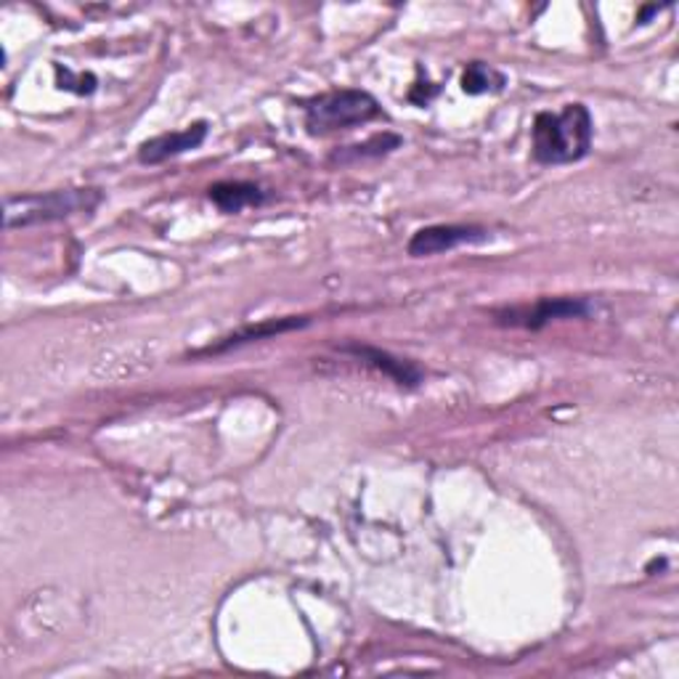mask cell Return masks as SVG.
Here are the masks:
<instances>
[{
    "mask_svg": "<svg viewBox=\"0 0 679 679\" xmlns=\"http://www.w3.org/2000/svg\"><path fill=\"white\" fill-rule=\"evenodd\" d=\"M505 74L496 72L494 67L483 65V61H473L468 65L462 74V91L470 93V96H481V93H496L505 88Z\"/></svg>",
    "mask_w": 679,
    "mask_h": 679,
    "instance_id": "obj_9",
    "label": "cell"
},
{
    "mask_svg": "<svg viewBox=\"0 0 679 679\" xmlns=\"http://www.w3.org/2000/svg\"><path fill=\"white\" fill-rule=\"evenodd\" d=\"M212 205L221 212H242L244 207H255L266 199L261 186L244 184V181H223V184L210 186Z\"/></svg>",
    "mask_w": 679,
    "mask_h": 679,
    "instance_id": "obj_7",
    "label": "cell"
},
{
    "mask_svg": "<svg viewBox=\"0 0 679 679\" xmlns=\"http://www.w3.org/2000/svg\"><path fill=\"white\" fill-rule=\"evenodd\" d=\"M592 306L584 298H542L537 306L528 311H507L499 313L502 324H520L526 330H542L550 322H561V319H578L587 317Z\"/></svg>",
    "mask_w": 679,
    "mask_h": 679,
    "instance_id": "obj_5",
    "label": "cell"
},
{
    "mask_svg": "<svg viewBox=\"0 0 679 679\" xmlns=\"http://www.w3.org/2000/svg\"><path fill=\"white\" fill-rule=\"evenodd\" d=\"M375 117H380V104L375 102L372 93L356 91V88L324 93L306 104V128L311 136L364 125Z\"/></svg>",
    "mask_w": 679,
    "mask_h": 679,
    "instance_id": "obj_3",
    "label": "cell"
},
{
    "mask_svg": "<svg viewBox=\"0 0 679 679\" xmlns=\"http://www.w3.org/2000/svg\"><path fill=\"white\" fill-rule=\"evenodd\" d=\"M401 147V136H393V134H382V136H375L369 138L367 143H358V147H348L343 154H337V160H345V157H354V160H358V157H380L385 152H393V149Z\"/></svg>",
    "mask_w": 679,
    "mask_h": 679,
    "instance_id": "obj_11",
    "label": "cell"
},
{
    "mask_svg": "<svg viewBox=\"0 0 679 679\" xmlns=\"http://www.w3.org/2000/svg\"><path fill=\"white\" fill-rule=\"evenodd\" d=\"M592 115L584 104H565L563 112H542L533 119V160L542 165H568L592 147Z\"/></svg>",
    "mask_w": 679,
    "mask_h": 679,
    "instance_id": "obj_1",
    "label": "cell"
},
{
    "mask_svg": "<svg viewBox=\"0 0 679 679\" xmlns=\"http://www.w3.org/2000/svg\"><path fill=\"white\" fill-rule=\"evenodd\" d=\"M205 138H207V123H194L184 130H175V134H162L157 138H149V141L141 143V149H138V160H141L143 165H160V162L173 160V157L203 147Z\"/></svg>",
    "mask_w": 679,
    "mask_h": 679,
    "instance_id": "obj_6",
    "label": "cell"
},
{
    "mask_svg": "<svg viewBox=\"0 0 679 679\" xmlns=\"http://www.w3.org/2000/svg\"><path fill=\"white\" fill-rule=\"evenodd\" d=\"M102 203L99 188H65V192L24 194V197L5 199V229H24V226L59 221L74 212H91Z\"/></svg>",
    "mask_w": 679,
    "mask_h": 679,
    "instance_id": "obj_2",
    "label": "cell"
},
{
    "mask_svg": "<svg viewBox=\"0 0 679 679\" xmlns=\"http://www.w3.org/2000/svg\"><path fill=\"white\" fill-rule=\"evenodd\" d=\"M56 78H59V88L80 93V96H83V93H93V88H96V78H93V74H78V78H74L67 67L61 69L59 65H56Z\"/></svg>",
    "mask_w": 679,
    "mask_h": 679,
    "instance_id": "obj_12",
    "label": "cell"
},
{
    "mask_svg": "<svg viewBox=\"0 0 679 679\" xmlns=\"http://www.w3.org/2000/svg\"><path fill=\"white\" fill-rule=\"evenodd\" d=\"M488 239V231L483 226H427L408 239L406 250L412 257H430L438 253H449L459 244H475Z\"/></svg>",
    "mask_w": 679,
    "mask_h": 679,
    "instance_id": "obj_4",
    "label": "cell"
},
{
    "mask_svg": "<svg viewBox=\"0 0 679 679\" xmlns=\"http://www.w3.org/2000/svg\"><path fill=\"white\" fill-rule=\"evenodd\" d=\"M350 354H356L358 358H364V361H369L372 367L380 369V372H385L388 377H393L399 385H417L419 382V372L414 367H408V364L401 361V358H393L391 354H382V350H375V348H367V345H350Z\"/></svg>",
    "mask_w": 679,
    "mask_h": 679,
    "instance_id": "obj_8",
    "label": "cell"
},
{
    "mask_svg": "<svg viewBox=\"0 0 679 679\" xmlns=\"http://www.w3.org/2000/svg\"><path fill=\"white\" fill-rule=\"evenodd\" d=\"M308 324V319H281V322H268V324H261V326H250V330H242L237 332V335L226 337L221 345H216V348H207V354H221V350L231 348V345H242V343H253V340H261V337H272V335H279V332H287V330H298V326Z\"/></svg>",
    "mask_w": 679,
    "mask_h": 679,
    "instance_id": "obj_10",
    "label": "cell"
}]
</instances>
